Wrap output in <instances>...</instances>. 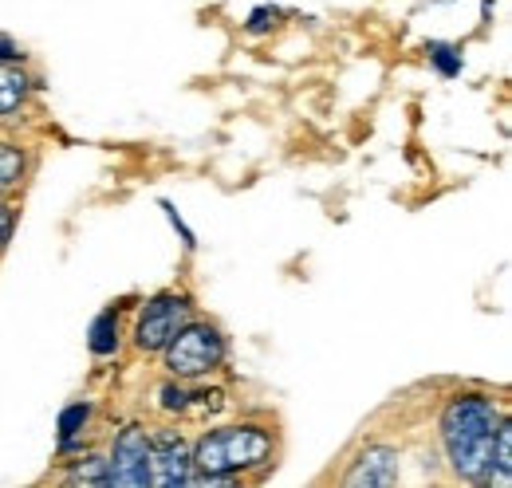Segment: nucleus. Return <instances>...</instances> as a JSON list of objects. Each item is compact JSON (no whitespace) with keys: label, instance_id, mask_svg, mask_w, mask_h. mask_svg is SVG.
Returning a JSON list of instances; mask_svg holds the SVG:
<instances>
[{"label":"nucleus","instance_id":"obj_5","mask_svg":"<svg viewBox=\"0 0 512 488\" xmlns=\"http://www.w3.org/2000/svg\"><path fill=\"white\" fill-rule=\"evenodd\" d=\"M107 465H111V485L119 488L150 485V437H146V429L138 426L123 429L119 441H115V457Z\"/></svg>","mask_w":512,"mask_h":488},{"label":"nucleus","instance_id":"obj_14","mask_svg":"<svg viewBox=\"0 0 512 488\" xmlns=\"http://www.w3.org/2000/svg\"><path fill=\"white\" fill-rule=\"evenodd\" d=\"M430 56H434V63H438V71H446V75H453V71L461 67V60L453 56V48H446V44H434Z\"/></svg>","mask_w":512,"mask_h":488},{"label":"nucleus","instance_id":"obj_16","mask_svg":"<svg viewBox=\"0 0 512 488\" xmlns=\"http://www.w3.org/2000/svg\"><path fill=\"white\" fill-rule=\"evenodd\" d=\"M8 237H12V209L0 201V248L8 244Z\"/></svg>","mask_w":512,"mask_h":488},{"label":"nucleus","instance_id":"obj_10","mask_svg":"<svg viewBox=\"0 0 512 488\" xmlns=\"http://www.w3.org/2000/svg\"><path fill=\"white\" fill-rule=\"evenodd\" d=\"M115 347H119V315L103 311L91 327V351L95 355H115Z\"/></svg>","mask_w":512,"mask_h":488},{"label":"nucleus","instance_id":"obj_9","mask_svg":"<svg viewBox=\"0 0 512 488\" xmlns=\"http://www.w3.org/2000/svg\"><path fill=\"white\" fill-rule=\"evenodd\" d=\"M28 99V75L0 63V115H12Z\"/></svg>","mask_w":512,"mask_h":488},{"label":"nucleus","instance_id":"obj_12","mask_svg":"<svg viewBox=\"0 0 512 488\" xmlns=\"http://www.w3.org/2000/svg\"><path fill=\"white\" fill-rule=\"evenodd\" d=\"M20 170H24L20 150H12L8 142H0V189H8V185L20 182Z\"/></svg>","mask_w":512,"mask_h":488},{"label":"nucleus","instance_id":"obj_3","mask_svg":"<svg viewBox=\"0 0 512 488\" xmlns=\"http://www.w3.org/2000/svg\"><path fill=\"white\" fill-rule=\"evenodd\" d=\"M166 366L178 374V378H193V374H205L225 359V343L213 327H182L166 347Z\"/></svg>","mask_w":512,"mask_h":488},{"label":"nucleus","instance_id":"obj_2","mask_svg":"<svg viewBox=\"0 0 512 488\" xmlns=\"http://www.w3.org/2000/svg\"><path fill=\"white\" fill-rule=\"evenodd\" d=\"M272 453V437L256 426H225L213 429L197 441L193 449V465L201 473H241V469H253L264 457Z\"/></svg>","mask_w":512,"mask_h":488},{"label":"nucleus","instance_id":"obj_8","mask_svg":"<svg viewBox=\"0 0 512 488\" xmlns=\"http://www.w3.org/2000/svg\"><path fill=\"white\" fill-rule=\"evenodd\" d=\"M481 481H485V485H501V488L512 485V426L509 422L497 426V437H493V461H489V469L481 473Z\"/></svg>","mask_w":512,"mask_h":488},{"label":"nucleus","instance_id":"obj_1","mask_svg":"<svg viewBox=\"0 0 512 488\" xmlns=\"http://www.w3.org/2000/svg\"><path fill=\"white\" fill-rule=\"evenodd\" d=\"M501 426V414L481 394H457L442 414V441H446L449 465L465 481H481V473L493 461V437Z\"/></svg>","mask_w":512,"mask_h":488},{"label":"nucleus","instance_id":"obj_6","mask_svg":"<svg viewBox=\"0 0 512 488\" xmlns=\"http://www.w3.org/2000/svg\"><path fill=\"white\" fill-rule=\"evenodd\" d=\"M190 445L174 433V429H162L150 437V485L158 488H178L186 485L190 477Z\"/></svg>","mask_w":512,"mask_h":488},{"label":"nucleus","instance_id":"obj_4","mask_svg":"<svg viewBox=\"0 0 512 488\" xmlns=\"http://www.w3.org/2000/svg\"><path fill=\"white\" fill-rule=\"evenodd\" d=\"M190 319V300L186 296H154L150 304L142 307V319H138V347L142 351H162Z\"/></svg>","mask_w":512,"mask_h":488},{"label":"nucleus","instance_id":"obj_11","mask_svg":"<svg viewBox=\"0 0 512 488\" xmlns=\"http://www.w3.org/2000/svg\"><path fill=\"white\" fill-rule=\"evenodd\" d=\"M71 485H111V465H107V457H83L75 469H71V477H67Z\"/></svg>","mask_w":512,"mask_h":488},{"label":"nucleus","instance_id":"obj_15","mask_svg":"<svg viewBox=\"0 0 512 488\" xmlns=\"http://www.w3.org/2000/svg\"><path fill=\"white\" fill-rule=\"evenodd\" d=\"M158 394H162V406H166V410H186V406H190V402H186V390H174V386H162Z\"/></svg>","mask_w":512,"mask_h":488},{"label":"nucleus","instance_id":"obj_13","mask_svg":"<svg viewBox=\"0 0 512 488\" xmlns=\"http://www.w3.org/2000/svg\"><path fill=\"white\" fill-rule=\"evenodd\" d=\"M87 414H91V406H87V402H79V406H67L64 418H60V433H64V437L79 433V429H83V422H87Z\"/></svg>","mask_w":512,"mask_h":488},{"label":"nucleus","instance_id":"obj_7","mask_svg":"<svg viewBox=\"0 0 512 488\" xmlns=\"http://www.w3.org/2000/svg\"><path fill=\"white\" fill-rule=\"evenodd\" d=\"M347 485L351 488H390L398 485V453L394 449H383V445H371L355 469L347 473Z\"/></svg>","mask_w":512,"mask_h":488},{"label":"nucleus","instance_id":"obj_17","mask_svg":"<svg viewBox=\"0 0 512 488\" xmlns=\"http://www.w3.org/2000/svg\"><path fill=\"white\" fill-rule=\"evenodd\" d=\"M16 56H20V52H16V44L0 36V60H16Z\"/></svg>","mask_w":512,"mask_h":488}]
</instances>
